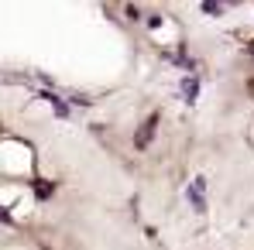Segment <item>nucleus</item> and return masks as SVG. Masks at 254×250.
<instances>
[{
  "label": "nucleus",
  "mask_w": 254,
  "mask_h": 250,
  "mask_svg": "<svg viewBox=\"0 0 254 250\" xmlns=\"http://www.w3.org/2000/svg\"><path fill=\"white\" fill-rule=\"evenodd\" d=\"M186 199L192 202V209H196L199 216L206 212V178H203V175H199V178H192V185L186 189Z\"/></svg>",
  "instance_id": "1"
},
{
  "label": "nucleus",
  "mask_w": 254,
  "mask_h": 250,
  "mask_svg": "<svg viewBox=\"0 0 254 250\" xmlns=\"http://www.w3.org/2000/svg\"><path fill=\"white\" fill-rule=\"evenodd\" d=\"M155 124H158V113H151V117L144 120V127H141V134L134 137V144H137V148H144V144L151 141V134H155Z\"/></svg>",
  "instance_id": "2"
},
{
  "label": "nucleus",
  "mask_w": 254,
  "mask_h": 250,
  "mask_svg": "<svg viewBox=\"0 0 254 250\" xmlns=\"http://www.w3.org/2000/svg\"><path fill=\"white\" fill-rule=\"evenodd\" d=\"M196 93H199V79L196 76H186L182 79V100L186 103H196Z\"/></svg>",
  "instance_id": "3"
},
{
  "label": "nucleus",
  "mask_w": 254,
  "mask_h": 250,
  "mask_svg": "<svg viewBox=\"0 0 254 250\" xmlns=\"http://www.w3.org/2000/svg\"><path fill=\"white\" fill-rule=\"evenodd\" d=\"M206 14H223V3H203Z\"/></svg>",
  "instance_id": "4"
}]
</instances>
